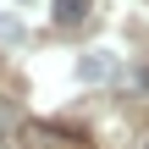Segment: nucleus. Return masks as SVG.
Returning <instances> with one entry per match:
<instances>
[{"mask_svg": "<svg viewBox=\"0 0 149 149\" xmlns=\"http://www.w3.org/2000/svg\"><path fill=\"white\" fill-rule=\"evenodd\" d=\"M105 72H111V61H105V55H88V61H83V77H88V83H94V77H105Z\"/></svg>", "mask_w": 149, "mask_h": 149, "instance_id": "2", "label": "nucleus"}, {"mask_svg": "<svg viewBox=\"0 0 149 149\" xmlns=\"http://www.w3.org/2000/svg\"><path fill=\"white\" fill-rule=\"evenodd\" d=\"M83 17H88V0H55V22L72 28V22H83Z\"/></svg>", "mask_w": 149, "mask_h": 149, "instance_id": "1", "label": "nucleus"}]
</instances>
